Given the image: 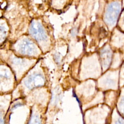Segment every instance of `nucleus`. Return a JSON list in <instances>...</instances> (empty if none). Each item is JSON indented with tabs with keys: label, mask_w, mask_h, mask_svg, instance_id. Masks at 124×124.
<instances>
[{
	"label": "nucleus",
	"mask_w": 124,
	"mask_h": 124,
	"mask_svg": "<svg viewBox=\"0 0 124 124\" xmlns=\"http://www.w3.org/2000/svg\"><path fill=\"white\" fill-rule=\"evenodd\" d=\"M28 124H41V121L38 115H34L31 117Z\"/></svg>",
	"instance_id": "nucleus-6"
},
{
	"label": "nucleus",
	"mask_w": 124,
	"mask_h": 124,
	"mask_svg": "<svg viewBox=\"0 0 124 124\" xmlns=\"http://www.w3.org/2000/svg\"><path fill=\"white\" fill-rule=\"evenodd\" d=\"M112 53L108 47L103 48L100 52V58L104 68H107L109 65L111 60Z\"/></svg>",
	"instance_id": "nucleus-5"
},
{
	"label": "nucleus",
	"mask_w": 124,
	"mask_h": 124,
	"mask_svg": "<svg viewBox=\"0 0 124 124\" xmlns=\"http://www.w3.org/2000/svg\"><path fill=\"white\" fill-rule=\"evenodd\" d=\"M44 77L39 74H35L28 77L24 81V84L27 88L31 89L35 87L43 86L45 84Z\"/></svg>",
	"instance_id": "nucleus-4"
},
{
	"label": "nucleus",
	"mask_w": 124,
	"mask_h": 124,
	"mask_svg": "<svg viewBox=\"0 0 124 124\" xmlns=\"http://www.w3.org/2000/svg\"><path fill=\"white\" fill-rule=\"evenodd\" d=\"M121 103H122V104L123 103V106L124 107V97L123 98V100H122V102H121Z\"/></svg>",
	"instance_id": "nucleus-9"
},
{
	"label": "nucleus",
	"mask_w": 124,
	"mask_h": 124,
	"mask_svg": "<svg viewBox=\"0 0 124 124\" xmlns=\"http://www.w3.org/2000/svg\"><path fill=\"white\" fill-rule=\"evenodd\" d=\"M77 33V31L75 29H73L72 31H71V34L73 35H75V34Z\"/></svg>",
	"instance_id": "nucleus-8"
},
{
	"label": "nucleus",
	"mask_w": 124,
	"mask_h": 124,
	"mask_svg": "<svg viewBox=\"0 0 124 124\" xmlns=\"http://www.w3.org/2000/svg\"><path fill=\"white\" fill-rule=\"evenodd\" d=\"M29 32L31 35L37 41H45L47 36L42 25L38 21H31L29 28Z\"/></svg>",
	"instance_id": "nucleus-2"
},
{
	"label": "nucleus",
	"mask_w": 124,
	"mask_h": 124,
	"mask_svg": "<svg viewBox=\"0 0 124 124\" xmlns=\"http://www.w3.org/2000/svg\"><path fill=\"white\" fill-rule=\"evenodd\" d=\"M120 10L121 5L118 1L112 2L108 5L104 15V21L108 26H112L116 23Z\"/></svg>",
	"instance_id": "nucleus-1"
},
{
	"label": "nucleus",
	"mask_w": 124,
	"mask_h": 124,
	"mask_svg": "<svg viewBox=\"0 0 124 124\" xmlns=\"http://www.w3.org/2000/svg\"><path fill=\"white\" fill-rule=\"evenodd\" d=\"M115 124H124V122L121 119H118L116 121Z\"/></svg>",
	"instance_id": "nucleus-7"
},
{
	"label": "nucleus",
	"mask_w": 124,
	"mask_h": 124,
	"mask_svg": "<svg viewBox=\"0 0 124 124\" xmlns=\"http://www.w3.org/2000/svg\"><path fill=\"white\" fill-rule=\"evenodd\" d=\"M17 50L21 54L32 55L36 53V48L34 44L28 39H23L16 45Z\"/></svg>",
	"instance_id": "nucleus-3"
}]
</instances>
